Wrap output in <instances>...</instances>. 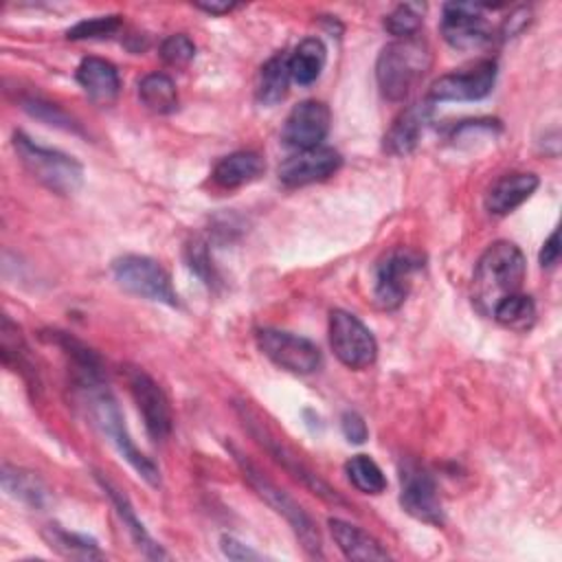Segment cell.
Instances as JSON below:
<instances>
[{"label": "cell", "mask_w": 562, "mask_h": 562, "mask_svg": "<svg viewBox=\"0 0 562 562\" xmlns=\"http://www.w3.org/2000/svg\"><path fill=\"white\" fill-rule=\"evenodd\" d=\"M342 165V156L331 147L299 149L279 165V180L285 187H303L334 176Z\"/></svg>", "instance_id": "16"}, {"label": "cell", "mask_w": 562, "mask_h": 562, "mask_svg": "<svg viewBox=\"0 0 562 562\" xmlns=\"http://www.w3.org/2000/svg\"><path fill=\"white\" fill-rule=\"evenodd\" d=\"M290 66H288V55L277 53L272 55L259 70L257 77V88H255V97L259 105L272 108L277 103H281L288 94L290 88Z\"/></svg>", "instance_id": "23"}, {"label": "cell", "mask_w": 562, "mask_h": 562, "mask_svg": "<svg viewBox=\"0 0 562 562\" xmlns=\"http://www.w3.org/2000/svg\"><path fill=\"white\" fill-rule=\"evenodd\" d=\"M195 57V44L184 33H173L160 44V59L169 66H184Z\"/></svg>", "instance_id": "34"}, {"label": "cell", "mask_w": 562, "mask_h": 562, "mask_svg": "<svg viewBox=\"0 0 562 562\" xmlns=\"http://www.w3.org/2000/svg\"><path fill=\"white\" fill-rule=\"evenodd\" d=\"M327 59V48L318 37L303 40L294 53L288 57L290 77L299 86H310L321 77V70Z\"/></svg>", "instance_id": "25"}, {"label": "cell", "mask_w": 562, "mask_h": 562, "mask_svg": "<svg viewBox=\"0 0 562 562\" xmlns=\"http://www.w3.org/2000/svg\"><path fill=\"white\" fill-rule=\"evenodd\" d=\"M0 351H2V362L11 367L13 371H20L22 378L35 386L37 384V371L31 362L29 347L22 338V331L18 325L11 323L9 316H2V327H0Z\"/></svg>", "instance_id": "24"}, {"label": "cell", "mask_w": 562, "mask_h": 562, "mask_svg": "<svg viewBox=\"0 0 562 562\" xmlns=\"http://www.w3.org/2000/svg\"><path fill=\"white\" fill-rule=\"evenodd\" d=\"M2 487L11 496H15L18 501H22L31 507L40 509L48 503V490L33 472H24V470L4 465L2 468Z\"/></svg>", "instance_id": "29"}, {"label": "cell", "mask_w": 562, "mask_h": 562, "mask_svg": "<svg viewBox=\"0 0 562 562\" xmlns=\"http://www.w3.org/2000/svg\"><path fill=\"white\" fill-rule=\"evenodd\" d=\"M441 35L452 48L459 50H479L494 40V31L483 13V7L472 2L443 4Z\"/></svg>", "instance_id": "12"}, {"label": "cell", "mask_w": 562, "mask_h": 562, "mask_svg": "<svg viewBox=\"0 0 562 562\" xmlns=\"http://www.w3.org/2000/svg\"><path fill=\"white\" fill-rule=\"evenodd\" d=\"M97 481H99V485L103 487V492L110 496L112 505L116 507L119 518H121V520H123V525L127 527V531H130L132 540H134V542H136V547L143 551V555H145V558H151V560H165V558H169V555L160 549V544H156V542H154V538L147 533V529H145V527H143V522L138 520V516H136L134 507L130 505L127 496H125L121 490H116L110 481H105L103 476H99V474H97Z\"/></svg>", "instance_id": "22"}, {"label": "cell", "mask_w": 562, "mask_h": 562, "mask_svg": "<svg viewBox=\"0 0 562 562\" xmlns=\"http://www.w3.org/2000/svg\"><path fill=\"white\" fill-rule=\"evenodd\" d=\"M244 479L248 481V485L257 492V496L270 505L279 516L285 518V522L292 527L294 536L299 538L303 551L310 558H323V540L321 533L316 529V522L312 520V516L288 494L283 492L277 483H272L248 457H244L235 446H228Z\"/></svg>", "instance_id": "3"}, {"label": "cell", "mask_w": 562, "mask_h": 562, "mask_svg": "<svg viewBox=\"0 0 562 562\" xmlns=\"http://www.w3.org/2000/svg\"><path fill=\"white\" fill-rule=\"evenodd\" d=\"M329 345L336 358L349 369H367L378 356V342L371 329L345 310L329 314Z\"/></svg>", "instance_id": "9"}, {"label": "cell", "mask_w": 562, "mask_h": 562, "mask_svg": "<svg viewBox=\"0 0 562 562\" xmlns=\"http://www.w3.org/2000/svg\"><path fill=\"white\" fill-rule=\"evenodd\" d=\"M331 127V112L323 101L307 99L290 110L285 116L281 138L294 149L318 147Z\"/></svg>", "instance_id": "15"}, {"label": "cell", "mask_w": 562, "mask_h": 562, "mask_svg": "<svg viewBox=\"0 0 562 562\" xmlns=\"http://www.w3.org/2000/svg\"><path fill=\"white\" fill-rule=\"evenodd\" d=\"M492 316L507 329L527 331L536 323V303L531 296L514 292L496 303Z\"/></svg>", "instance_id": "28"}, {"label": "cell", "mask_w": 562, "mask_h": 562, "mask_svg": "<svg viewBox=\"0 0 562 562\" xmlns=\"http://www.w3.org/2000/svg\"><path fill=\"white\" fill-rule=\"evenodd\" d=\"M527 20H529V11H527V9H518L516 13H512V18H507V20L503 22L501 33H503L505 37H509V35L518 33V31L527 24Z\"/></svg>", "instance_id": "39"}, {"label": "cell", "mask_w": 562, "mask_h": 562, "mask_svg": "<svg viewBox=\"0 0 562 562\" xmlns=\"http://www.w3.org/2000/svg\"><path fill=\"white\" fill-rule=\"evenodd\" d=\"M77 83L97 105H112L121 90L116 66L101 57L81 59V64L77 66Z\"/></svg>", "instance_id": "17"}, {"label": "cell", "mask_w": 562, "mask_h": 562, "mask_svg": "<svg viewBox=\"0 0 562 562\" xmlns=\"http://www.w3.org/2000/svg\"><path fill=\"white\" fill-rule=\"evenodd\" d=\"M222 553L228 558V560H263V553L246 547L244 542H239L237 538L233 536H222Z\"/></svg>", "instance_id": "37"}, {"label": "cell", "mask_w": 562, "mask_h": 562, "mask_svg": "<svg viewBox=\"0 0 562 562\" xmlns=\"http://www.w3.org/2000/svg\"><path fill=\"white\" fill-rule=\"evenodd\" d=\"M263 171H266L263 158L257 151L244 149V151H233L220 158L217 165L213 167V180L224 189H237L257 180L259 176H263Z\"/></svg>", "instance_id": "21"}, {"label": "cell", "mask_w": 562, "mask_h": 562, "mask_svg": "<svg viewBox=\"0 0 562 562\" xmlns=\"http://www.w3.org/2000/svg\"><path fill=\"white\" fill-rule=\"evenodd\" d=\"M422 268V257L408 248L391 250L375 268L373 301L382 310H395L411 290L413 274Z\"/></svg>", "instance_id": "11"}, {"label": "cell", "mask_w": 562, "mask_h": 562, "mask_svg": "<svg viewBox=\"0 0 562 562\" xmlns=\"http://www.w3.org/2000/svg\"><path fill=\"white\" fill-rule=\"evenodd\" d=\"M13 147L26 171L59 195L75 193L83 182V167L72 156L33 143L24 132L13 134Z\"/></svg>", "instance_id": "6"}, {"label": "cell", "mask_w": 562, "mask_h": 562, "mask_svg": "<svg viewBox=\"0 0 562 562\" xmlns=\"http://www.w3.org/2000/svg\"><path fill=\"white\" fill-rule=\"evenodd\" d=\"M560 259V235L558 231H553L549 235V239L542 244V250H540V266L542 268H553Z\"/></svg>", "instance_id": "38"}, {"label": "cell", "mask_w": 562, "mask_h": 562, "mask_svg": "<svg viewBox=\"0 0 562 562\" xmlns=\"http://www.w3.org/2000/svg\"><path fill=\"white\" fill-rule=\"evenodd\" d=\"M538 176L536 173H507L498 178L485 193V209L492 215H507L514 209H518L525 200L531 198V193L538 189Z\"/></svg>", "instance_id": "19"}, {"label": "cell", "mask_w": 562, "mask_h": 562, "mask_svg": "<svg viewBox=\"0 0 562 562\" xmlns=\"http://www.w3.org/2000/svg\"><path fill=\"white\" fill-rule=\"evenodd\" d=\"M400 503L404 512L426 525H443V505L432 474L415 459L400 465Z\"/></svg>", "instance_id": "10"}, {"label": "cell", "mask_w": 562, "mask_h": 562, "mask_svg": "<svg viewBox=\"0 0 562 562\" xmlns=\"http://www.w3.org/2000/svg\"><path fill=\"white\" fill-rule=\"evenodd\" d=\"M81 400L86 404V411L92 419V424L99 428V432L116 448V452L149 483V485H158L160 483V472L156 468V463L151 459H147L136 443L132 441L125 424H123V415L121 408L116 404V400L112 397V393L103 386V382L97 384H81Z\"/></svg>", "instance_id": "2"}, {"label": "cell", "mask_w": 562, "mask_h": 562, "mask_svg": "<svg viewBox=\"0 0 562 562\" xmlns=\"http://www.w3.org/2000/svg\"><path fill=\"white\" fill-rule=\"evenodd\" d=\"M195 7H198V9H202V11H206V13H211V15H224V13H228V11H233V9H235V4H233V2H220V0L198 2Z\"/></svg>", "instance_id": "40"}, {"label": "cell", "mask_w": 562, "mask_h": 562, "mask_svg": "<svg viewBox=\"0 0 562 562\" xmlns=\"http://www.w3.org/2000/svg\"><path fill=\"white\" fill-rule=\"evenodd\" d=\"M430 101H417L400 112V116L384 134V149L391 156H406L417 147L419 136L430 119Z\"/></svg>", "instance_id": "18"}, {"label": "cell", "mask_w": 562, "mask_h": 562, "mask_svg": "<svg viewBox=\"0 0 562 562\" xmlns=\"http://www.w3.org/2000/svg\"><path fill=\"white\" fill-rule=\"evenodd\" d=\"M345 472L351 485L362 494H382L386 490V476L382 474L380 465L367 454L351 457L345 463Z\"/></svg>", "instance_id": "30"}, {"label": "cell", "mask_w": 562, "mask_h": 562, "mask_svg": "<svg viewBox=\"0 0 562 562\" xmlns=\"http://www.w3.org/2000/svg\"><path fill=\"white\" fill-rule=\"evenodd\" d=\"M127 386H130V393L143 415L149 437L156 441H165L171 435L173 415H171L169 400H167L165 391L160 389V384L143 369H130Z\"/></svg>", "instance_id": "14"}, {"label": "cell", "mask_w": 562, "mask_h": 562, "mask_svg": "<svg viewBox=\"0 0 562 562\" xmlns=\"http://www.w3.org/2000/svg\"><path fill=\"white\" fill-rule=\"evenodd\" d=\"M257 347L266 358H270L277 367L296 373V375H307L321 369L323 364V353L305 336H296L283 329L274 327H263L257 331Z\"/></svg>", "instance_id": "8"}, {"label": "cell", "mask_w": 562, "mask_h": 562, "mask_svg": "<svg viewBox=\"0 0 562 562\" xmlns=\"http://www.w3.org/2000/svg\"><path fill=\"white\" fill-rule=\"evenodd\" d=\"M235 411L244 424V428L255 437V441L268 450V454L288 472L292 474L296 481H301L312 494H316L318 498H323L325 503H331L336 507H347V501L325 481L321 479L283 439H279L268 424H263V419L259 417L257 411H252L248 406V402H237Z\"/></svg>", "instance_id": "5"}, {"label": "cell", "mask_w": 562, "mask_h": 562, "mask_svg": "<svg viewBox=\"0 0 562 562\" xmlns=\"http://www.w3.org/2000/svg\"><path fill=\"white\" fill-rule=\"evenodd\" d=\"M22 108H24L31 116L44 121L46 125H55V127H61V130H68V132H79V125L75 123V119H72L70 114H66V112H64L59 105H55V103H48V101H44V99L31 97V99H24V101H22Z\"/></svg>", "instance_id": "32"}, {"label": "cell", "mask_w": 562, "mask_h": 562, "mask_svg": "<svg viewBox=\"0 0 562 562\" xmlns=\"http://www.w3.org/2000/svg\"><path fill=\"white\" fill-rule=\"evenodd\" d=\"M187 263L209 288L215 285L217 277H215V270H213V263H211V257H209V250H206L204 241L193 239L187 246Z\"/></svg>", "instance_id": "35"}, {"label": "cell", "mask_w": 562, "mask_h": 562, "mask_svg": "<svg viewBox=\"0 0 562 562\" xmlns=\"http://www.w3.org/2000/svg\"><path fill=\"white\" fill-rule=\"evenodd\" d=\"M112 274L123 290L140 299L176 307L178 294L171 285L169 272L145 255H123L112 261Z\"/></svg>", "instance_id": "7"}, {"label": "cell", "mask_w": 562, "mask_h": 562, "mask_svg": "<svg viewBox=\"0 0 562 562\" xmlns=\"http://www.w3.org/2000/svg\"><path fill=\"white\" fill-rule=\"evenodd\" d=\"M138 99L154 114H169L178 108V90L169 75L149 72L138 81Z\"/></svg>", "instance_id": "27"}, {"label": "cell", "mask_w": 562, "mask_h": 562, "mask_svg": "<svg viewBox=\"0 0 562 562\" xmlns=\"http://www.w3.org/2000/svg\"><path fill=\"white\" fill-rule=\"evenodd\" d=\"M121 29V15H99L77 22L68 29V40H101L112 37Z\"/></svg>", "instance_id": "33"}, {"label": "cell", "mask_w": 562, "mask_h": 562, "mask_svg": "<svg viewBox=\"0 0 562 562\" xmlns=\"http://www.w3.org/2000/svg\"><path fill=\"white\" fill-rule=\"evenodd\" d=\"M424 4L419 2H402L397 4L386 18H384V29L395 35L397 40H408L415 37L417 31L422 29L424 22Z\"/></svg>", "instance_id": "31"}, {"label": "cell", "mask_w": 562, "mask_h": 562, "mask_svg": "<svg viewBox=\"0 0 562 562\" xmlns=\"http://www.w3.org/2000/svg\"><path fill=\"white\" fill-rule=\"evenodd\" d=\"M327 525L334 542L347 560H391V553L364 529L340 518H329Z\"/></svg>", "instance_id": "20"}, {"label": "cell", "mask_w": 562, "mask_h": 562, "mask_svg": "<svg viewBox=\"0 0 562 562\" xmlns=\"http://www.w3.org/2000/svg\"><path fill=\"white\" fill-rule=\"evenodd\" d=\"M42 536L48 542V547L55 549L57 553H61L64 558H72V560H101L103 558L99 544L92 538H88L83 533L68 531L59 525H46Z\"/></svg>", "instance_id": "26"}, {"label": "cell", "mask_w": 562, "mask_h": 562, "mask_svg": "<svg viewBox=\"0 0 562 562\" xmlns=\"http://www.w3.org/2000/svg\"><path fill=\"white\" fill-rule=\"evenodd\" d=\"M496 81V61L481 59L470 68L446 72L432 81L428 101H479L487 97Z\"/></svg>", "instance_id": "13"}, {"label": "cell", "mask_w": 562, "mask_h": 562, "mask_svg": "<svg viewBox=\"0 0 562 562\" xmlns=\"http://www.w3.org/2000/svg\"><path fill=\"white\" fill-rule=\"evenodd\" d=\"M525 257L514 241L498 239L481 255L472 277V299L483 314H492L496 303L520 290L525 279Z\"/></svg>", "instance_id": "1"}, {"label": "cell", "mask_w": 562, "mask_h": 562, "mask_svg": "<svg viewBox=\"0 0 562 562\" xmlns=\"http://www.w3.org/2000/svg\"><path fill=\"white\" fill-rule=\"evenodd\" d=\"M340 428H342V435L347 437V441H351V443H362L369 437V428H367L364 419L353 411L342 413Z\"/></svg>", "instance_id": "36"}, {"label": "cell", "mask_w": 562, "mask_h": 562, "mask_svg": "<svg viewBox=\"0 0 562 562\" xmlns=\"http://www.w3.org/2000/svg\"><path fill=\"white\" fill-rule=\"evenodd\" d=\"M430 48L417 37L386 44L375 61V79L382 97L402 101L430 68Z\"/></svg>", "instance_id": "4"}]
</instances>
